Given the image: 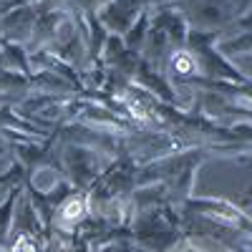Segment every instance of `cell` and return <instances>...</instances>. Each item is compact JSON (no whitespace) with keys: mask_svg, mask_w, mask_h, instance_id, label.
Listing matches in <instances>:
<instances>
[{"mask_svg":"<svg viewBox=\"0 0 252 252\" xmlns=\"http://www.w3.org/2000/svg\"><path fill=\"white\" fill-rule=\"evenodd\" d=\"M172 68H174L179 76H189V73L197 71V61L189 56V53H177V56L172 58Z\"/></svg>","mask_w":252,"mask_h":252,"instance_id":"1","label":"cell"},{"mask_svg":"<svg viewBox=\"0 0 252 252\" xmlns=\"http://www.w3.org/2000/svg\"><path fill=\"white\" fill-rule=\"evenodd\" d=\"M81 215H83V199L81 197L63 207V217H66V220H78Z\"/></svg>","mask_w":252,"mask_h":252,"instance_id":"2","label":"cell"}]
</instances>
